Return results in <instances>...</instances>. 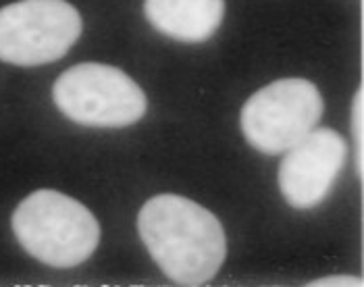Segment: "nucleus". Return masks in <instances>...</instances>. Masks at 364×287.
<instances>
[{"label": "nucleus", "mask_w": 364, "mask_h": 287, "mask_svg": "<svg viewBox=\"0 0 364 287\" xmlns=\"http://www.w3.org/2000/svg\"><path fill=\"white\" fill-rule=\"evenodd\" d=\"M138 231L150 256L177 286L210 281L227 254L219 219L198 202L161 194L141 206Z\"/></svg>", "instance_id": "obj_1"}, {"label": "nucleus", "mask_w": 364, "mask_h": 287, "mask_svg": "<svg viewBox=\"0 0 364 287\" xmlns=\"http://www.w3.org/2000/svg\"><path fill=\"white\" fill-rule=\"evenodd\" d=\"M23 250L55 269L87 260L100 242V225L82 202L55 190H38L17 206L11 219Z\"/></svg>", "instance_id": "obj_2"}, {"label": "nucleus", "mask_w": 364, "mask_h": 287, "mask_svg": "<svg viewBox=\"0 0 364 287\" xmlns=\"http://www.w3.org/2000/svg\"><path fill=\"white\" fill-rule=\"evenodd\" d=\"M58 111L85 127H127L146 113V94L121 69L82 63L67 69L53 87Z\"/></svg>", "instance_id": "obj_3"}, {"label": "nucleus", "mask_w": 364, "mask_h": 287, "mask_svg": "<svg viewBox=\"0 0 364 287\" xmlns=\"http://www.w3.org/2000/svg\"><path fill=\"white\" fill-rule=\"evenodd\" d=\"M82 15L67 0H19L0 9V60L38 67L63 58L82 36Z\"/></svg>", "instance_id": "obj_4"}, {"label": "nucleus", "mask_w": 364, "mask_h": 287, "mask_svg": "<svg viewBox=\"0 0 364 287\" xmlns=\"http://www.w3.org/2000/svg\"><path fill=\"white\" fill-rule=\"evenodd\" d=\"M323 96L309 80H277L252 94L242 107V131L262 154H281L318 125Z\"/></svg>", "instance_id": "obj_5"}, {"label": "nucleus", "mask_w": 364, "mask_h": 287, "mask_svg": "<svg viewBox=\"0 0 364 287\" xmlns=\"http://www.w3.org/2000/svg\"><path fill=\"white\" fill-rule=\"evenodd\" d=\"M348 156L346 140L329 127H314L285 150L279 167V190L285 202L306 210L325 200L336 185Z\"/></svg>", "instance_id": "obj_6"}, {"label": "nucleus", "mask_w": 364, "mask_h": 287, "mask_svg": "<svg viewBox=\"0 0 364 287\" xmlns=\"http://www.w3.org/2000/svg\"><path fill=\"white\" fill-rule=\"evenodd\" d=\"M150 26L177 42L198 44L208 40L223 23L225 0H146Z\"/></svg>", "instance_id": "obj_7"}, {"label": "nucleus", "mask_w": 364, "mask_h": 287, "mask_svg": "<svg viewBox=\"0 0 364 287\" xmlns=\"http://www.w3.org/2000/svg\"><path fill=\"white\" fill-rule=\"evenodd\" d=\"M364 90L358 87L354 104H352V136L356 142V169L364 175Z\"/></svg>", "instance_id": "obj_8"}, {"label": "nucleus", "mask_w": 364, "mask_h": 287, "mask_svg": "<svg viewBox=\"0 0 364 287\" xmlns=\"http://www.w3.org/2000/svg\"><path fill=\"white\" fill-rule=\"evenodd\" d=\"M310 287H333V286H346V287H360L363 286V279L360 277H352V275H333V277H321V279H316V281H310Z\"/></svg>", "instance_id": "obj_9"}]
</instances>
